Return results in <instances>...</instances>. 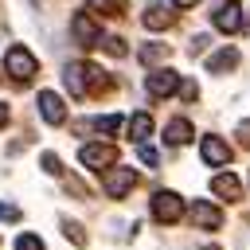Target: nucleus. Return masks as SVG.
I'll return each mask as SVG.
<instances>
[{
	"label": "nucleus",
	"mask_w": 250,
	"mask_h": 250,
	"mask_svg": "<svg viewBox=\"0 0 250 250\" xmlns=\"http://www.w3.org/2000/svg\"><path fill=\"white\" fill-rule=\"evenodd\" d=\"M16 250H43V242H39V234H20Z\"/></svg>",
	"instance_id": "obj_24"
},
{
	"label": "nucleus",
	"mask_w": 250,
	"mask_h": 250,
	"mask_svg": "<svg viewBox=\"0 0 250 250\" xmlns=\"http://www.w3.org/2000/svg\"><path fill=\"white\" fill-rule=\"evenodd\" d=\"M238 59H242V55H238L234 47H223V51H215V55L207 59V70H211V74H223V70H234V66H238Z\"/></svg>",
	"instance_id": "obj_13"
},
{
	"label": "nucleus",
	"mask_w": 250,
	"mask_h": 250,
	"mask_svg": "<svg viewBox=\"0 0 250 250\" xmlns=\"http://www.w3.org/2000/svg\"><path fill=\"white\" fill-rule=\"evenodd\" d=\"M137 156H141V164H148V168L160 164V152H156L152 145H137Z\"/></svg>",
	"instance_id": "obj_21"
},
{
	"label": "nucleus",
	"mask_w": 250,
	"mask_h": 250,
	"mask_svg": "<svg viewBox=\"0 0 250 250\" xmlns=\"http://www.w3.org/2000/svg\"><path fill=\"white\" fill-rule=\"evenodd\" d=\"M145 86H148L152 98H168V94L180 90V74H176V70H152V74L145 78Z\"/></svg>",
	"instance_id": "obj_7"
},
{
	"label": "nucleus",
	"mask_w": 250,
	"mask_h": 250,
	"mask_svg": "<svg viewBox=\"0 0 250 250\" xmlns=\"http://www.w3.org/2000/svg\"><path fill=\"white\" fill-rule=\"evenodd\" d=\"M141 23L152 27V31H164V27L172 23V12H168V8H148V12L141 16Z\"/></svg>",
	"instance_id": "obj_16"
},
{
	"label": "nucleus",
	"mask_w": 250,
	"mask_h": 250,
	"mask_svg": "<svg viewBox=\"0 0 250 250\" xmlns=\"http://www.w3.org/2000/svg\"><path fill=\"white\" fill-rule=\"evenodd\" d=\"M172 4H176V8H195L199 0H172Z\"/></svg>",
	"instance_id": "obj_29"
},
{
	"label": "nucleus",
	"mask_w": 250,
	"mask_h": 250,
	"mask_svg": "<svg viewBox=\"0 0 250 250\" xmlns=\"http://www.w3.org/2000/svg\"><path fill=\"white\" fill-rule=\"evenodd\" d=\"M39 117L47 125H62L66 121V102L55 94V90H39Z\"/></svg>",
	"instance_id": "obj_5"
},
{
	"label": "nucleus",
	"mask_w": 250,
	"mask_h": 250,
	"mask_svg": "<svg viewBox=\"0 0 250 250\" xmlns=\"http://www.w3.org/2000/svg\"><path fill=\"white\" fill-rule=\"evenodd\" d=\"M191 223L203 227V230H219V227H223V211H219L215 203H207V199H195V203H191Z\"/></svg>",
	"instance_id": "obj_8"
},
{
	"label": "nucleus",
	"mask_w": 250,
	"mask_h": 250,
	"mask_svg": "<svg viewBox=\"0 0 250 250\" xmlns=\"http://www.w3.org/2000/svg\"><path fill=\"white\" fill-rule=\"evenodd\" d=\"M203 47H207V35H195V39H191V47H188V51H191V55H199V51H203Z\"/></svg>",
	"instance_id": "obj_26"
},
{
	"label": "nucleus",
	"mask_w": 250,
	"mask_h": 250,
	"mask_svg": "<svg viewBox=\"0 0 250 250\" xmlns=\"http://www.w3.org/2000/svg\"><path fill=\"white\" fill-rule=\"evenodd\" d=\"M184 215V199L176 191H156L152 195V219L156 223H180Z\"/></svg>",
	"instance_id": "obj_4"
},
{
	"label": "nucleus",
	"mask_w": 250,
	"mask_h": 250,
	"mask_svg": "<svg viewBox=\"0 0 250 250\" xmlns=\"http://www.w3.org/2000/svg\"><path fill=\"white\" fill-rule=\"evenodd\" d=\"M164 141H168V145H188V141H191V121H188V117H172L168 129H164Z\"/></svg>",
	"instance_id": "obj_14"
},
{
	"label": "nucleus",
	"mask_w": 250,
	"mask_h": 250,
	"mask_svg": "<svg viewBox=\"0 0 250 250\" xmlns=\"http://www.w3.org/2000/svg\"><path fill=\"white\" fill-rule=\"evenodd\" d=\"M62 230H66V238H70L74 246H86V234H82V227H78L74 219H62Z\"/></svg>",
	"instance_id": "obj_20"
},
{
	"label": "nucleus",
	"mask_w": 250,
	"mask_h": 250,
	"mask_svg": "<svg viewBox=\"0 0 250 250\" xmlns=\"http://www.w3.org/2000/svg\"><path fill=\"white\" fill-rule=\"evenodd\" d=\"M39 164H43V172H51V176H62V160H59L55 152H43V156H39Z\"/></svg>",
	"instance_id": "obj_22"
},
{
	"label": "nucleus",
	"mask_w": 250,
	"mask_h": 250,
	"mask_svg": "<svg viewBox=\"0 0 250 250\" xmlns=\"http://www.w3.org/2000/svg\"><path fill=\"white\" fill-rule=\"evenodd\" d=\"M70 27H74V39H78L82 47H94V43H102V31H98V23H94L90 16H82V12H78Z\"/></svg>",
	"instance_id": "obj_11"
},
{
	"label": "nucleus",
	"mask_w": 250,
	"mask_h": 250,
	"mask_svg": "<svg viewBox=\"0 0 250 250\" xmlns=\"http://www.w3.org/2000/svg\"><path fill=\"white\" fill-rule=\"evenodd\" d=\"M102 47H105L109 55H117V59L125 55V39H117V35H105V39H102Z\"/></svg>",
	"instance_id": "obj_23"
},
{
	"label": "nucleus",
	"mask_w": 250,
	"mask_h": 250,
	"mask_svg": "<svg viewBox=\"0 0 250 250\" xmlns=\"http://www.w3.org/2000/svg\"><path fill=\"white\" fill-rule=\"evenodd\" d=\"M215 27H219V31H227V35H234V31L242 27V8H238L234 0H227V4L215 12Z\"/></svg>",
	"instance_id": "obj_9"
},
{
	"label": "nucleus",
	"mask_w": 250,
	"mask_h": 250,
	"mask_svg": "<svg viewBox=\"0 0 250 250\" xmlns=\"http://www.w3.org/2000/svg\"><path fill=\"white\" fill-rule=\"evenodd\" d=\"M121 125H125V121H121V113H105V117H94V121H90V129H98V133H109V137H113Z\"/></svg>",
	"instance_id": "obj_18"
},
{
	"label": "nucleus",
	"mask_w": 250,
	"mask_h": 250,
	"mask_svg": "<svg viewBox=\"0 0 250 250\" xmlns=\"http://www.w3.org/2000/svg\"><path fill=\"white\" fill-rule=\"evenodd\" d=\"M180 94H184V98H188V102H191V98H195V94H199V90H195V82H180Z\"/></svg>",
	"instance_id": "obj_27"
},
{
	"label": "nucleus",
	"mask_w": 250,
	"mask_h": 250,
	"mask_svg": "<svg viewBox=\"0 0 250 250\" xmlns=\"http://www.w3.org/2000/svg\"><path fill=\"white\" fill-rule=\"evenodd\" d=\"M133 184H137V172H133V168H109V176H105V195H109V199H125V195L133 191Z\"/></svg>",
	"instance_id": "obj_6"
},
{
	"label": "nucleus",
	"mask_w": 250,
	"mask_h": 250,
	"mask_svg": "<svg viewBox=\"0 0 250 250\" xmlns=\"http://www.w3.org/2000/svg\"><path fill=\"white\" fill-rule=\"evenodd\" d=\"M207 250H215V246H207Z\"/></svg>",
	"instance_id": "obj_31"
},
{
	"label": "nucleus",
	"mask_w": 250,
	"mask_h": 250,
	"mask_svg": "<svg viewBox=\"0 0 250 250\" xmlns=\"http://www.w3.org/2000/svg\"><path fill=\"white\" fill-rule=\"evenodd\" d=\"M62 82H66V90H70L74 98L102 94V90L109 86L105 70H102V66H94V62H70V66H66V74H62Z\"/></svg>",
	"instance_id": "obj_1"
},
{
	"label": "nucleus",
	"mask_w": 250,
	"mask_h": 250,
	"mask_svg": "<svg viewBox=\"0 0 250 250\" xmlns=\"http://www.w3.org/2000/svg\"><path fill=\"white\" fill-rule=\"evenodd\" d=\"M199 156L207 160V164H227L230 160V145L227 141H219V137H203V145H199Z\"/></svg>",
	"instance_id": "obj_10"
},
{
	"label": "nucleus",
	"mask_w": 250,
	"mask_h": 250,
	"mask_svg": "<svg viewBox=\"0 0 250 250\" xmlns=\"http://www.w3.org/2000/svg\"><path fill=\"white\" fill-rule=\"evenodd\" d=\"M129 137H133L137 145H145V137H152V117H148L145 109L129 117Z\"/></svg>",
	"instance_id": "obj_15"
},
{
	"label": "nucleus",
	"mask_w": 250,
	"mask_h": 250,
	"mask_svg": "<svg viewBox=\"0 0 250 250\" xmlns=\"http://www.w3.org/2000/svg\"><path fill=\"white\" fill-rule=\"evenodd\" d=\"M211 191L223 195V199H242V184H238V176H230V172H219V176L211 180Z\"/></svg>",
	"instance_id": "obj_12"
},
{
	"label": "nucleus",
	"mask_w": 250,
	"mask_h": 250,
	"mask_svg": "<svg viewBox=\"0 0 250 250\" xmlns=\"http://www.w3.org/2000/svg\"><path fill=\"white\" fill-rule=\"evenodd\" d=\"M238 141L250 145V121H238Z\"/></svg>",
	"instance_id": "obj_28"
},
{
	"label": "nucleus",
	"mask_w": 250,
	"mask_h": 250,
	"mask_svg": "<svg viewBox=\"0 0 250 250\" xmlns=\"http://www.w3.org/2000/svg\"><path fill=\"white\" fill-rule=\"evenodd\" d=\"M90 12L94 16H121L125 12V0H90Z\"/></svg>",
	"instance_id": "obj_19"
},
{
	"label": "nucleus",
	"mask_w": 250,
	"mask_h": 250,
	"mask_svg": "<svg viewBox=\"0 0 250 250\" xmlns=\"http://www.w3.org/2000/svg\"><path fill=\"white\" fill-rule=\"evenodd\" d=\"M4 70H8L16 82H31V78L39 74V62H35V55H31L27 47H12L8 59H4Z\"/></svg>",
	"instance_id": "obj_2"
},
{
	"label": "nucleus",
	"mask_w": 250,
	"mask_h": 250,
	"mask_svg": "<svg viewBox=\"0 0 250 250\" xmlns=\"http://www.w3.org/2000/svg\"><path fill=\"white\" fill-rule=\"evenodd\" d=\"M160 59H168V43H145V47H141V62H145V66H152V62H160Z\"/></svg>",
	"instance_id": "obj_17"
},
{
	"label": "nucleus",
	"mask_w": 250,
	"mask_h": 250,
	"mask_svg": "<svg viewBox=\"0 0 250 250\" xmlns=\"http://www.w3.org/2000/svg\"><path fill=\"white\" fill-rule=\"evenodd\" d=\"M78 160H82L86 168H94V172H105V168L117 164V148H113V145H82V148H78Z\"/></svg>",
	"instance_id": "obj_3"
},
{
	"label": "nucleus",
	"mask_w": 250,
	"mask_h": 250,
	"mask_svg": "<svg viewBox=\"0 0 250 250\" xmlns=\"http://www.w3.org/2000/svg\"><path fill=\"white\" fill-rule=\"evenodd\" d=\"M0 219H4V223H16V219H20V207H16V203H4V199H0Z\"/></svg>",
	"instance_id": "obj_25"
},
{
	"label": "nucleus",
	"mask_w": 250,
	"mask_h": 250,
	"mask_svg": "<svg viewBox=\"0 0 250 250\" xmlns=\"http://www.w3.org/2000/svg\"><path fill=\"white\" fill-rule=\"evenodd\" d=\"M4 125H8V105L0 102V129H4Z\"/></svg>",
	"instance_id": "obj_30"
}]
</instances>
